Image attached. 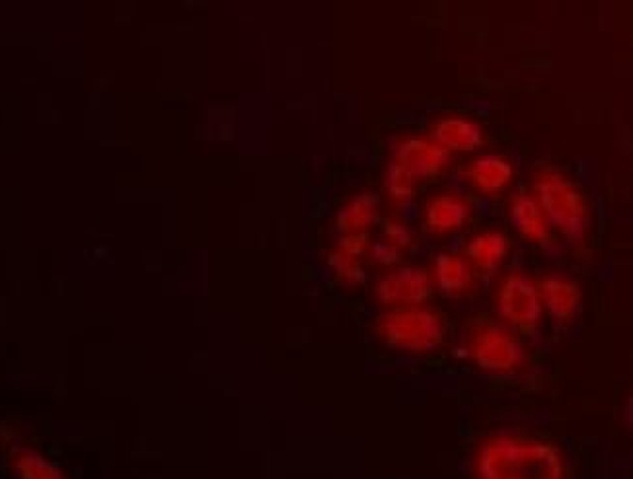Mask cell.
I'll return each instance as SVG.
<instances>
[{
  "label": "cell",
  "instance_id": "cell-1",
  "mask_svg": "<svg viewBox=\"0 0 633 479\" xmlns=\"http://www.w3.org/2000/svg\"><path fill=\"white\" fill-rule=\"evenodd\" d=\"M480 479H563L560 450L544 440L501 435L489 439L476 458Z\"/></svg>",
  "mask_w": 633,
  "mask_h": 479
},
{
  "label": "cell",
  "instance_id": "cell-2",
  "mask_svg": "<svg viewBox=\"0 0 633 479\" xmlns=\"http://www.w3.org/2000/svg\"><path fill=\"white\" fill-rule=\"evenodd\" d=\"M537 192L542 213H545L558 228L575 242L585 238L589 208L585 195L578 185L555 170H544L538 176Z\"/></svg>",
  "mask_w": 633,
  "mask_h": 479
},
{
  "label": "cell",
  "instance_id": "cell-3",
  "mask_svg": "<svg viewBox=\"0 0 633 479\" xmlns=\"http://www.w3.org/2000/svg\"><path fill=\"white\" fill-rule=\"evenodd\" d=\"M386 344L404 351L426 353L445 339V319L429 308H401L388 312L378 322Z\"/></svg>",
  "mask_w": 633,
  "mask_h": 479
},
{
  "label": "cell",
  "instance_id": "cell-4",
  "mask_svg": "<svg viewBox=\"0 0 633 479\" xmlns=\"http://www.w3.org/2000/svg\"><path fill=\"white\" fill-rule=\"evenodd\" d=\"M470 353L478 367L488 373H507L522 360L519 342L493 324H483L473 332Z\"/></svg>",
  "mask_w": 633,
  "mask_h": 479
},
{
  "label": "cell",
  "instance_id": "cell-5",
  "mask_svg": "<svg viewBox=\"0 0 633 479\" xmlns=\"http://www.w3.org/2000/svg\"><path fill=\"white\" fill-rule=\"evenodd\" d=\"M499 312L521 328L537 326L542 314L537 285L522 275H509L499 291Z\"/></svg>",
  "mask_w": 633,
  "mask_h": 479
},
{
  "label": "cell",
  "instance_id": "cell-6",
  "mask_svg": "<svg viewBox=\"0 0 633 479\" xmlns=\"http://www.w3.org/2000/svg\"><path fill=\"white\" fill-rule=\"evenodd\" d=\"M401 169L408 170L416 180H429L439 176L450 162V152L433 141L426 139H406L396 146V160Z\"/></svg>",
  "mask_w": 633,
  "mask_h": 479
},
{
  "label": "cell",
  "instance_id": "cell-7",
  "mask_svg": "<svg viewBox=\"0 0 633 479\" xmlns=\"http://www.w3.org/2000/svg\"><path fill=\"white\" fill-rule=\"evenodd\" d=\"M377 296L385 304H421L431 296L426 269L401 267L378 281Z\"/></svg>",
  "mask_w": 633,
  "mask_h": 479
},
{
  "label": "cell",
  "instance_id": "cell-8",
  "mask_svg": "<svg viewBox=\"0 0 633 479\" xmlns=\"http://www.w3.org/2000/svg\"><path fill=\"white\" fill-rule=\"evenodd\" d=\"M431 141L445 151H476L483 144V131L464 118H445L431 129Z\"/></svg>",
  "mask_w": 633,
  "mask_h": 479
},
{
  "label": "cell",
  "instance_id": "cell-9",
  "mask_svg": "<svg viewBox=\"0 0 633 479\" xmlns=\"http://www.w3.org/2000/svg\"><path fill=\"white\" fill-rule=\"evenodd\" d=\"M548 312L560 319H570L581 306V288L578 283L561 277H545L537 285Z\"/></svg>",
  "mask_w": 633,
  "mask_h": 479
},
{
  "label": "cell",
  "instance_id": "cell-10",
  "mask_svg": "<svg viewBox=\"0 0 633 479\" xmlns=\"http://www.w3.org/2000/svg\"><path fill=\"white\" fill-rule=\"evenodd\" d=\"M468 218H470V207L457 195H439L427 205V226L439 234L462 228Z\"/></svg>",
  "mask_w": 633,
  "mask_h": 479
},
{
  "label": "cell",
  "instance_id": "cell-11",
  "mask_svg": "<svg viewBox=\"0 0 633 479\" xmlns=\"http://www.w3.org/2000/svg\"><path fill=\"white\" fill-rule=\"evenodd\" d=\"M511 221L522 238L530 242H545L548 240V226H545L544 213L532 200L529 193H519L511 205Z\"/></svg>",
  "mask_w": 633,
  "mask_h": 479
},
{
  "label": "cell",
  "instance_id": "cell-12",
  "mask_svg": "<svg viewBox=\"0 0 633 479\" xmlns=\"http://www.w3.org/2000/svg\"><path fill=\"white\" fill-rule=\"evenodd\" d=\"M513 177V164L501 156H481L470 169L472 184L483 193H496L506 190Z\"/></svg>",
  "mask_w": 633,
  "mask_h": 479
},
{
  "label": "cell",
  "instance_id": "cell-13",
  "mask_svg": "<svg viewBox=\"0 0 633 479\" xmlns=\"http://www.w3.org/2000/svg\"><path fill=\"white\" fill-rule=\"evenodd\" d=\"M507 252H509V242L503 232H483L468 244L466 256L470 257L481 272L491 273L503 264Z\"/></svg>",
  "mask_w": 633,
  "mask_h": 479
},
{
  "label": "cell",
  "instance_id": "cell-14",
  "mask_svg": "<svg viewBox=\"0 0 633 479\" xmlns=\"http://www.w3.org/2000/svg\"><path fill=\"white\" fill-rule=\"evenodd\" d=\"M378 215H380L378 195L361 193L349 201L347 207L341 208V213L337 216V226L345 234H357V232H365L370 224L377 223Z\"/></svg>",
  "mask_w": 633,
  "mask_h": 479
},
{
  "label": "cell",
  "instance_id": "cell-15",
  "mask_svg": "<svg viewBox=\"0 0 633 479\" xmlns=\"http://www.w3.org/2000/svg\"><path fill=\"white\" fill-rule=\"evenodd\" d=\"M435 279L445 295H460L472 283V267L464 257L441 254L435 259Z\"/></svg>",
  "mask_w": 633,
  "mask_h": 479
},
{
  "label": "cell",
  "instance_id": "cell-16",
  "mask_svg": "<svg viewBox=\"0 0 633 479\" xmlns=\"http://www.w3.org/2000/svg\"><path fill=\"white\" fill-rule=\"evenodd\" d=\"M12 466L17 470L18 479H69L55 462H51L33 448L18 450Z\"/></svg>",
  "mask_w": 633,
  "mask_h": 479
},
{
  "label": "cell",
  "instance_id": "cell-17",
  "mask_svg": "<svg viewBox=\"0 0 633 479\" xmlns=\"http://www.w3.org/2000/svg\"><path fill=\"white\" fill-rule=\"evenodd\" d=\"M416 180L411 177L408 170L401 169L398 162H392L388 170V193L396 201H409L416 193Z\"/></svg>",
  "mask_w": 633,
  "mask_h": 479
},
{
  "label": "cell",
  "instance_id": "cell-18",
  "mask_svg": "<svg viewBox=\"0 0 633 479\" xmlns=\"http://www.w3.org/2000/svg\"><path fill=\"white\" fill-rule=\"evenodd\" d=\"M382 228H385L386 242L392 244L394 248H398L401 252V249H408L414 244V231L408 228L406 224L386 218L385 223H382Z\"/></svg>",
  "mask_w": 633,
  "mask_h": 479
},
{
  "label": "cell",
  "instance_id": "cell-19",
  "mask_svg": "<svg viewBox=\"0 0 633 479\" xmlns=\"http://www.w3.org/2000/svg\"><path fill=\"white\" fill-rule=\"evenodd\" d=\"M331 265L336 269L337 275L347 283H363L365 281V272L361 265L351 259V256H345L344 252L331 256Z\"/></svg>",
  "mask_w": 633,
  "mask_h": 479
},
{
  "label": "cell",
  "instance_id": "cell-20",
  "mask_svg": "<svg viewBox=\"0 0 633 479\" xmlns=\"http://www.w3.org/2000/svg\"><path fill=\"white\" fill-rule=\"evenodd\" d=\"M369 232H357V234H347L339 246L345 256H363L369 248Z\"/></svg>",
  "mask_w": 633,
  "mask_h": 479
},
{
  "label": "cell",
  "instance_id": "cell-21",
  "mask_svg": "<svg viewBox=\"0 0 633 479\" xmlns=\"http://www.w3.org/2000/svg\"><path fill=\"white\" fill-rule=\"evenodd\" d=\"M372 259L382 265L400 264L401 252L388 242H378L377 246H372Z\"/></svg>",
  "mask_w": 633,
  "mask_h": 479
}]
</instances>
